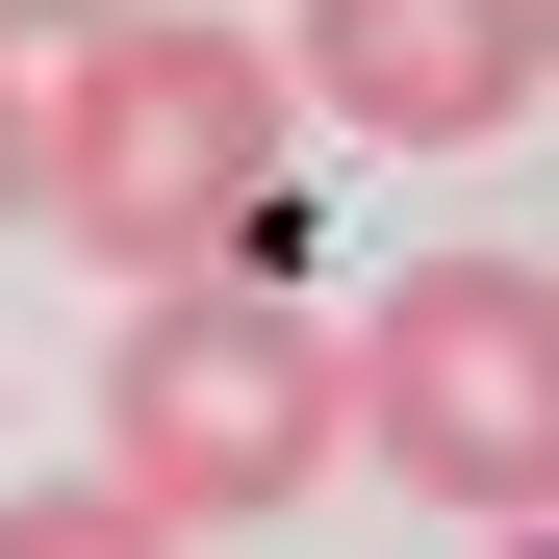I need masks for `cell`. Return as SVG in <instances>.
<instances>
[{
    "label": "cell",
    "instance_id": "6da1fadb",
    "mask_svg": "<svg viewBox=\"0 0 559 559\" xmlns=\"http://www.w3.org/2000/svg\"><path fill=\"white\" fill-rule=\"evenodd\" d=\"M280 153H306V103L229 0H128L26 76V204L103 280H280Z\"/></svg>",
    "mask_w": 559,
    "mask_h": 559
},
{
    "label": "cell",
    "instance_id": "7a4b0ae2",
    "mask_svg": "<svg viewBox=\"0 0 559 559\" xmlns=\"http://www.w3.org/2000/svg\"><path fill=\"white\" fill-rule=\"evenodd\" d=\"M76 484L153 509L178 559L280 534L331 484V331H306V280H153V306L103 331V457H76Z\"/></svg>",
    "mask_w": 559,
    "mask_h": 559
},
{
    "label": "cell",
    "instance_id": "3957f363",
    "mask_svg": "<svg viewBox=\"0 0 559 559\" xmlns=\"http://www.w3.org/2000/svg\"><path fill=\"white\" fill-rule=\"evenodd\" d=\"M356 432H382L407 509L534 534L559 509V254H407L382 306L331 331V457Z\"/></svg>",
    "mask_w": 559,
    "mask_h": 559
},
{
    "label": "cell",
    "instance_id": "277c9868",
    "mask_svg": "<svg viewBox=\"0 0 559 559\" xmlns=\"http://www.w3.org/2000/svg\"><path fill=\"white\" fill-rule=\"evenodd\" d=\"M254 51H280V103L356 128V153H484V128L559 103V51L509 0H306V26H254Z\"/></svg>",
    "mask_w": 559,
    "mask_h": 559
},
{
    "label": "cell",
    "instance_id": "5b68a950",
    "mask_svg": "<svg viewBox=\"0 0 559 559\" xmlns=\"http://www.w3.org/2000/svg\"><path fill=\"white\" fill-rule=\"evenodd\" d=\"M0 559H178V534L103 509V484H0Z\"/></svg>",
    "mask_w": 559,
    "mask_h": 559
},
{
    "label": "cell",
    "instance_id": "8992f818",
    "mask_svg": "<svg viewBox=\"0 0 559 559\" xmlns=\"http://www.w3.org/2000/svg\"><path fill=\"white\" fill-rule=\"evenodd\" d=\"M76 26H128V0H0V51H26V76H51V51H76Z\"/></svg>",
    "mask_w": 559,
    "mask_h": 559
},
{
    "label": "cell",
    "instance_id": "52a82bcc",
    "mask_svg": "<svg viewBox=\"0 0 559 559\" xmlns=\"http://www.w3.org/2000/svg\"><path fill=\"white\" fill-rule=\"evenodd\" d=\"M0 229H26V51H0Z\"/></svg>",
    "mask_w": 559,
    "mask_h": 559
},
{
    "label": "cell",
    "instance_id": "ba28073f",
    "mask_svg": "<svg viewBox=\"0 0 559 559\" xmlns=\"http://www.w3.org/2000/svg\"><path fill=\"white\" fill-rule=\"evenodd\" d=\"M509 26H534V51H559V0H509Z\"/></svg>",
    "mask_w": 559,
    "mask_h": 559
}]
</instances>
